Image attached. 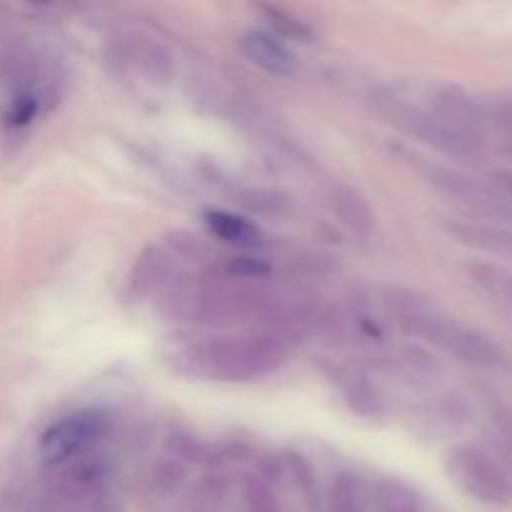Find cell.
Instances as JSON below:
<instances>
[{
	"label": "cell",
	"instance_id": "17",
	"mask_svg": "<svg viewBox=\"0 0 512 512\" xmlns=\"http://www.w3.org/2000/svg\"><path fill=\"white\" fill-rule=\"evenodd\" d=\"M223 273L240 280H265L273 273V268H270L268 260L258 258V255H233V258L225 260Z\"/></svg>",
	"mask_w": 512,
	"mask_h": 512
},
{
	"label": "cell",
	"instance_id": "11",
	"mask_svg": "<svg viewBox=\"0 0 512 512\" xmlns=\"http://www.w3.org/2000/svg\"><path fill=\"white\" fill-rule=\"evenodd\" d=\"M205 225H208L215 238L233 245V248L255 250L265 245L263 230L253 220L243 218V215L228 213V210H208L205 213Z\"/></svg>",
	"mask_w": 512,
	"mask_h": 512
},
{
	"label": "cell",
	"instance_id": "10",
	"mask_svg": "<svg viewBox=\"0 0 512 512\" xmlns=\"http://www.w3.org/2000/svg\"><path fill=\"white\" fill-rule=\"evenodd\" d=\"M330 208H333L335 218L345 225L358 238H370L375 233V210L370 208L368 198L358 193L348 185H338L330 193Z\"/></svg>",
	"mask_w": 512,
	"mask_h": 512
},
{
	"label": "cell",
	"instance_id": "4",
	"mask_svg": "<svg viewBox=\"0 0 512 512\" xmlns=\"http://www.w3.org/2000/svg\"><path fill=\"white\" fill-rule=\"evenodd\" d=\"M445 473L455 488L488 505L512 503V480L498 460L475 445H453L443 458Z\"/></svg>",
	"mask_w": 512,
	"mask_h": 512
},
{
	"label": "cell",
	"instance_id": "8",
	"mask_svg": "<svg viewBox=\"0 0 512 512\" xmlns=\"http://www.w3.org/2000/svg\"><path fill=\"white\" fill-rule=\"evenodd\" d=\"M240 50L250 63L258 65L268 75H275V78H288L295 70V55L290 53L283 38L278 33H270V30H245L240 35Z\"/></svg>",
	"mask_w": 512,
	"mask_h": 512
},
{
	"label": "cell",
	"instance_id": "20",
	"mask_svg": "<svg viewBox=\"0 0 512 512\" xmlns=\"http://www.w3.org/2000/svg\"><path fill=\"white\" fill-rule=\"evenodd\" d=\"M498 290L512 303V275H503V278L498 280Z\"/></svg>",
	"mask_w": 512,
	"mask_h": 512
},
{
	"label": "cell",
	"instance_id": "5",
	"mask_svg": "<svg viewBox=\"0 0 512 512\" xmlns=\"http://www.w3.org/2000/svg\"><path fill=\"white\" fill-rule=\"evenodd\" d=\"M113 428V415L103 408H85L55 420L40 435V458L50 465H65L95 453Z\"/></svg>",
	"mask_w": 512,
	"mask_h": 512
},
{
	"label": "cell",
	"instance_id": "14",
	"mask_svg": "<svg viewBox=\"0 0 512 512\" xmlns=\"http://www.w3.org/2000/svg\"><path fill=\"white\" fill-rule=\"evenodd\" d=\"M373 503L378 512H420V495L403 480H380L373 485Z\"/></svg>",
	"mask_w": 512,
	"mask_h": 512
},
{
	"label": "cell",
	"instance_id": "19",
	"mask_svg": "<svg viewBox=\"0 0 512 512\" xmlns=\"http://www.w3.org/2000/svg\"><path fill=\"white\" fill-rule=\"evenodd\" d=\"M265 10H268V15L273 18L275 28H280V35H295V38H308L310 35L308 30L298 23V20H293L290 15H285L283 10H278V8H265Z\"/></svg>",
	"mask_w": 512,
	"mask_h": 512
},
{
	"label": "cell",
	"instance_id": "18",
	"mask_svg": "<svg viewBox=\"0 0 512 512\" xmlns=\"http://www.w3.org/2000/svg\"><path fill=\"white\" fill-rule=\"evenodd\" d=\"M493 123H495V128L503 133L505 145H508V150L512 153V100H503V103L495 105Z\"/></svg>",
	"mask_w": 512,
	"mask_h": 512
},
{
	"label": "cell",
	"instance_id": "9",
	"mask_svg": "<svg viewBox=\"0 0 512 512\" xmlns=\"http://www.w3.org/2000/svg\"><path fill=\"white\" fill-rule=\"evenodd\" d=\"M445 228L458 243L470 245L483 253L498 255V258L512 260V230L498 228V225L468 223V220H445Z\"/></svg>",
	"mask_w": 512,
	"mask_h": 512
},
{
	"label": "cell",
	"instance_id": "2",
	"mask_svg": "<svg viewBox=\"0 0 512 512\" xmlns=\"http://www.w3.org/2000/svg\"><path fill=\"white\" fill-rule=\"evenodd\" d=\"M288 358L285 340L278 335H233L190 345L183 363L198 378L220 383H253L275 373Z\"/></svg>",
	"mask_w": 512,
	"mask_h": 512
},
{
	"label": "cell",
	"instance_id": "6",
	"mask_svg": "<svg viewBox=\"0 0 512 512\" xmlns=\"http://www.w3.org/2000/svg\"><path fill=\"white\" fill-rule=\"evenodd\" d=\"M115 60L148 83H168L173 78V58L158 40L140 33H125L113 40Z\"/></svg>",
	"mask_w": 512,
	"mask_h": 512
},
{
	"label": "cell",
	"instance_id": "7",
	"mask_svg": "<svg viewBox=\"0 0 512 512\" xmlns=\"http://www.w3.org/2000/svg\"><path fill=\"white\" fill-rule=\"evenodd\" d=\"M113 478V463L103 453H88L70 463L60 465L55 478V493L65 500H83L98 495Z\"/></svg>",
	"mask_w": 512,
	"mask_h": 512
},
{
	"label": "cell",
	"instance_id": "12",
	"mask_svg": "<svg viewBox=\"0 0 512 512\" xmlns=\"http://www.w3.org/2000/svg\"><path fill=\"white\" fill-rule=\"evenodd\" d=\"M170 258L165 250L148 248L135 263L133 275H130V288L135 295H148L160 293L163 288H170Z\"/></svg>",
	"mask_w": 512,
	"mask_h": 512
},
{
	"label": "cell",
	"instance_id": "13",
	"mask_svg": "<svg viewBox=\"0 0 512 512\" xmlns=\"http://www.w3.org/2000/svg\"><path fill=\"white\" fill-rule=\"evenodd\" d=\"M330 512H378L373 488L353 473L338 475L330 488Z\"/></svg>",
	"mask_w": 512,
	"mask_h": 512
},
{
	"label": "cell",
	"instance_id": "16",
	"mask_svg": "<svg viewBox=\"0 0 512 512\" xmlns=\"http://www.w3.org/2000/svg\"><path fill=\"white\" fill-rule=\"evenodd\" d=\"M345 398H348L350 408H353L355 413L365 415V418H378V415H383L385 400L380 398L378 390H375L365 378L350 380L348 388H345Z\"/></svg>",
	"mask_w": 512,
	"mask_h": 512
},
{
	"label": "cell",
	"instance_id": "15",
	"mask_svg": "<svg viewBox=\"0 0 512 512\" xmlns=\"http://www.w3.org/2000/svg\"><path fill=\"white\" fill-rule=\"evenodd\" d=\"M235 200L245 210L258 215H280L288 210V198L278 193V190L268 188H240L235 190Z\"/></svg>",
	"mask_w": 512,
	"mask_h": 512
},
{
	"label": "cell",
	"instance_id": "21",
	"mask_svg": "<svg viewBox=\"0 0 512 512\" xmlns=\"http://www.w3.org/2000/svg\"><path fill=\"white\" fill-rule=\"evenodd\" d=\"M93 512H123L118 508V505H100V508H95Z\"/></svg>",
	"mask_w": 512,
	"mask_h": 512
},
{
	"label": "cell",
	"instance_id": "3",
	"mask_svg": "<svg viewBox=\"0 0 512 512\" xmlns=\"http://www.w3.org/2000/svg\"><path fill=\"white\" fill-rule=\"evenodd\" d=\"M373 105L390 125L408 133L410 138H418L420 143L440 150V153L453 155V158H473V155L483 153L480 145H475L473 140L455 133L443 118H438L430 110V105L413 103L410 98H405V95L395 93L390 88L378 90L373 95Z\"/></svg>",
	"mask_w": 512,
	"mask_h": 512
},
{
	"label": "cell",
	"instance_id": "1",
	"mask_svg": "<svg viewBox=\"0 0 512 512\" xmlns=\"http://www.w3.org/2000/svg\"><path fill=\"white\" fill-rule=\"evenodd\" d=\"M383 303L395 323L400 325V330L410 338L428 340L435 348L445 350L463 363L478 365V368H505L508 365V355L488 335L440 313L428 298L418 295L415 290L388 288Z\"/></svg>",
	"mask_w": 512,
	"mask_h": 512
}]
</instances>
